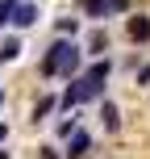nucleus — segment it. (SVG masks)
Returning <instances> with one entry per match:
<instances>
[{
  "mask_svg": "<svg viewBox=\"0 0 150 159\" xmlns=\"http://www.w3.org/2000/svg\"><path fill=\"white\" fill-rule=\"evenodd\" d=\"M4 138H8V126H0V143H4Z\"/></svg>",
  "mask_w": 150,
  "mask_h": 159,
  "instance_id": "obj_13",
  "label": "nucleus"
},
{
  "mask_svg": "<svg viewBox=\"0 0 150 159\" xmlns=\"http://www.w3.org/2000/svg\"><path fill=\"white\" fill-rule=\"evenodd\" d=\"M42 159H58V155H54V151H50V147H46V151H42Z\"/></svg>",
  "mask_w": 150,
  "mask_h": 159,
  "instance_id": "obj_12",
  "label": "nucleus"
},
{
  "mask_svg": "<svg viewBox=\"0 0 150 159\" xmlns=\"http://www.w3.org/2000/svg\"><path fill=\"white\" fill-rule=\"evenodd\" d=\"M88 151H92V138H88L84 130H75V134H71V143H67V159H84Z\"/></svg>",
  "mask_w": 150,
  "mask_h": 159,
  "instance_id": "obj_3",
  "label": "nucleus"
},
{
  "mask_svg": "<svg viewBox=\"0 0 150 159\" xmlns=\"http://www.w3.org/2000/svg\"><path fill=\"white\" fill-rule=\"evenodd\" d=\"M0 159H8V155H4V151H0Z\"/></svg>",
  "mask_w": 150,
  "mask_h": 159,
  "instance_id": "obj_15",
  "label": "nucleus"
},
{
  "mask_svg": "<svg viewBox=\"0 0 150 159\" xmlns=\"http://www.w3.org/2000/svg\"><path fill=\"white\" fill-rule=\"evenodd\" d=\"M100 121H104V130H117V126H121L117 105H113V101H104V105H100Z\"/></svg>",
  "mask_w": 150,
  "mask_h": 159,
  "instance_id": "obj_6",
  "label": "nucleus"
},
{
  "mask_svg": "<svg viewBox=\"0 0 150 159\" xmlns=\"http://www.w3.org/2000/svg\"><path fill=\"white\" fill-rule=\"evenodd\" d=\"M79 63H84V50L75 46V42H67V38H58L54 46L42 55V63H38V71L42 75H67L71 80L75 71H79Z\"/></svg>",
  "mask_w": 150,
  "mask_h": 159,
  "instance_id": "obj_2",
  "label": "nucleus"
},
{
  "mask_svg": "<svg viewBox=\"0 0 150 159\" xmlns=\"http://www.w3.org/2000/svg\"><path fill=\"white\" fill-rule=\"evenodd\" d=\"M88 46H92V55H100V50H109V34H104V30H96Z\"/></svg>",
  "mask_w": 150,
  "mask_h": 159,
  "instance_id": "obj_8",
  "label": "nucleus"
},
{
  "mask_svg": "<svg viewBox=\"0 0 150 159\" xmlns=\"http://www.w3.org/2000/svg\"><path fill=\"white\" fill-rule=\"evenodd\" d=\"M38 17V4H13V25H33Z\"/></svg>",
  "mask_w": 150,
  "mask_h": 159,
  "instance_id": "obj_5",
  "label": "nucleus"
},
{
  "mask_svg": "<svg viewBox=\"0 0 150 159\" xmlns=\"http://www.w3.org/2000/svg\"><path fill=\"white\" fill-rule=\"evenodd\" d=\"M13 4H17V0H13Z\"/></svg>",
  "mask_w": 150,
  "mask_h": 159,
  "instance_id": "obj_16",
  "label": "nucleus"
},
{
  "mask_svg": "<svg viewBox=\"0 0 150 159\" xmlns=\"http://www.w3.org/2000/svg\"><path fill=\"white\" fill-rule=\"evenodd\" d=\"M75 30H79L75 17H63V21H58V34H75Z\"/></svg>",
  "mask_w": 150,
  "mask_h": 159,
  "instance_id": "obj_10",
  "label": "nucleus"
},
{
  "mask_svg": "<svg viewBox=\"0 0 150 159\" xmlns=\"http://www.w3.org/2000/svg\"><path fill=\"white\" fill-rule=\"evenodd\" d=\"M129 38L134 42H150V17H129Z\"/></svg>",
  "mask_w": 150,
  "mask_h": 159,
  "instance_id": "obj_4",
  "label": "nucleus"
},
{
  "mask_svg": "<svg viewBox=\"0 0 150 159\" xmlns=\"http://www.w3.org/2000/svg\"><path fill=\"white\" fill-rule=\"evenodd\" d=\"M75 130H79V126H75V117H71V121H58V134H63V138H71Z\"/></svg>",
  "mask_w": 150,
  "mask_h": 159,
  "instance_id": "obj_11",
  "label": "nucleus"
},
{
  "mask_svg": "<svg viewBox=\"0 0 150 159\" xmlns=\"http://www.w3.org/2000/svg\"><path fill=\"white\" fill-rule=\"evenodd\" d=\"M0 109H4V92H0Z\"/></svg>",
  "mask_w": 150,
  "mask_h": 159,
  "instance_id": "obj_14",
  "label": "nucleus"
},
{
  "mask_svg": "<svg viewBox=\"0 0 150 159\" xmlns=\"http://www.w3.org/2000/svg\"><path fill=\"white\" fill-rule=\"evenodd\" d=\"M109 71H113V63H109V59H100V63H92L84 75H75L71 84H67V92H63V109H75V105L100 96L104 84H109Z\"/></svg>",
  "mask_w": 150,
  "mask_h": 159,
  "instance_id": "obj_1",
  "label": "nucleus"
},
{
  "mask_svg": "<svg viewBox=\"0 0 150 159\" xmlns=\"http://www.w3.org/2000/svg\"><path fill=\"white\" fill-rule=\"evenodd\" d=\"M17 55H21V42H17V38H4V42H0V63H4V59H17Z\"/></svg>",
  "mask_w": 150,
  "mask_h": 159,
  "instance_id": "obj_7",
  "label": "nucleus"
},
{
  "mask_svg": "<svg viewBox=\"0 0 150 159\" xmlns=\"http://www.w3.org/2000/svg\"><path fill=\"white\" fill-rule=\"evenodd\" d=\"M50 109H54V96H42V101H38V109H33V121H38V117H46Z\"/></svg>",
  "mask_w": 150,
  "mask_h": 159,
  "instance_id": "obj_9",
  "label": "nucleus"
}]
</instances>
